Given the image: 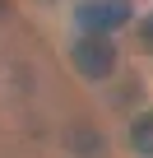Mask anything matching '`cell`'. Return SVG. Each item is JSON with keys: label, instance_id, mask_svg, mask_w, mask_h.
<instances>
[{"label": "cell", "instance_id": "1", "mask_svg": "<svg viewBox=\"0 0 153 158\" xmlns=\"http://www.w3.org/2000/svg\"><path fill=\"white\" fill-rule=\"evenodd\" d=\"M70 60H74V70H79L84 79H107L116 70V47L102 33H84L79 42L70 47Z\"/></svg>", "mask_w": 153, "mask_h": 158}, {"label": "cell", "instance_id": "5", "mask_svg": "<svg viewBox=\"0 0 153 158\" xmlns=\"http://www.w3.org/2000/svg\"><path fill=\"white\" fill-rule=\"evenodd\" d=\"M139 42H144V47H153V14H144V19H139Z\"/></svg>", "mask_w": 153, "mask_h": 158}, {"label": "cell", "instance_id": "4", "mask_svg": "<svg viewBox=\"0 0 153 158\" xmlns=\"http://www.w3.org/2000/svg\"><path fill=\"white\" fill-rule=\"evenodd\" d=\"M130 144H135L144 158H153V112H139V116H135V126H130Z\"/></svg>", "mask_w": 153, "mask_h": 158}, {"label": "cell", "instance_id": "3", "mask_svg": "<svg viewBox=\"0 0 153 158\" xmlns=\"http://www.w3.org/2000/svg\"><path fill=\"white\" fill-rule=\"evenodd\" d=\"M65 149H70V153H79V158H93V153H102V149H107V139H102V130H98V126L74 121V126H65Z\"/></svg>", "mask_w": 153, "mask_h": 158}, {"label": "cell", "instance_id": "2", "mask_svg": "<svg viewBox=\"0 0 153 158\" xmlns=\"http://www.w3.org/2000/svg\"><path fill=\"white\" fill-rule=\"evenodd\" d=\"M74 19H79L88 33H111V28H121L125 19H130V5L125 0H88V5H79L74 10Z\"/></svg>", "mask_w": 153, "mask_h": 158}]
</instances>
